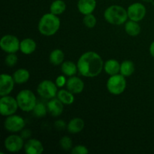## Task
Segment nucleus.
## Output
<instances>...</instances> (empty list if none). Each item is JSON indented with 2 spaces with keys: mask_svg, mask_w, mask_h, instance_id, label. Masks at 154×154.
Returning a JSON list of instances; mask_svg holds the SVG:
<instances>
[{
  "mask_svg": "<svg viewBox=\"0 0 154 154\" xmlns=\"http://www.w3.org/2000/svg\"><path fill=\"white\" fill-rule=\"evenodd\" d=\"M103 60L94 51H87L78 59L77 66L78 72L85 78H96L104 69Z\"/></svg>",
  "mask_w": 154,
  "mask_h": 154,
  "instance_id": "1",
  "label": "nucleus"
},
{
  "mask_svg": "<svg viewBox=\"0 0 154 154\" xmlns=\"http://www.w3.org/2000/svg\"><path fill=\"white\" fill-rule=\"evenodd\" d=\"M60 19L57 15L52 13L45 14L40 18L38 24V32L44 36H53L60 28Z\"/></svg>",
  "mask_w": 154,
  "mask_h": 154,
  "instance_id": "2",
  "label": "nucleus"
},
{
  "mask_svg": "<svg viewBox=\"0 0 154 154\" xmlns=\"http://www.w3.org/2000/svg\"><path fill=\"white\" fill-rule=\"evenodd\" d=\"M105 20L111 25L120 26L125 24L127 21L128 17L127 10L120 5H111L105 9L104 12Z\"/></svg>",
  "mask_w": 154,
  "mask_h": 154,
  "instance_id": "3",
  "label": "nucleus"
},
{
  "mask_svg": "<svg viewBox=\"0 0 154 154\" xmlns=\"http://www.w3.org/2000/svg\"><path fill=\"white\" fill-rule=\"evenodd\" d=\"M16 99L20 109L25 112L32 111L37 104L35 95L29 90H23L20 91L17 95Z\"/></svg>",
  "mask_w": 154,
  "mask_h": 154,
  "instance_id": "4",
  "label": "nucleus"
},
{
  "mask_svg": "<svg viewBox=\"0 0 154 154\" xmlns=\"http://www.w3.org/2000/svg\"><path fill=\"white\" fill-rule=\"evenodd\" d=\"M108 91L114 96H119L125 91L126 88V77L121 74L111 75L106 83Z\"/></svg>",
  "mask_w": 154,
  "mask_h": 154,
  "instance_id": "5",
  "label": "nucleus"
},
{
  "mask_svg": "<svg viewBox=\"0 0 154 154\" xmlns=\"http://www.w3.org/2000/svg\"><path fill=\"white\" fill-rule=\"evenodd\" d=\"M57 88L55 82L51 80H44L38 85L37 93L43 99H51L57 96L58 93Z\"/></svg>",
  "mask_w": 154,
  "mask_h": 154,
  "instance_id": "6",
  "label": "nucleus"
},
{
  "mask_svg": "<svg viewBox=\"0 0 154 154\" xmlns=\"http://www.w3.org/2000/svg\"><path fill=\"white\" fill-rule=\"evenodd\" d=\"M18 103L15 98L10 96L9 95L1 96L0 99V114L3 117L14 114L17 111Z\"/></svg>",
  "mask_w": 154,
  "mask_h": 154,
  "instance_id": "7",
  "label": "nucleus"
},
{
  "mask_svg": "<svg viewBox=\"0 0 154 154\" xmlns=\"http://www.w3.org/2000/svg\"><path fill=\"white\" fill-rule=\"evenodd\" d=\"M26 126V122L21 116L12 114L6 117L4 121V128L8 132L16 133L20 132L24 129Z\"/></svg>",
  "mask_w": 154,
  "mask_h": 154,
  "instance_id": "8",
  "label": "nucleus"
},
{
  "mask_svg": "<svg viewBox=\"0 0 154 154\" xmlns=\"http://www.w3.org/2000/svg\"><path fill=\"white\" fill-rule=\"evenodd\" d=\"M20 42L14 35H5L0 40V48L7 54H16L20 50Z\"/></svg>",
  "mask_w": 154,
  "mask_h": 154,
  "instance_id": "9",
  "label": "nucleus"
},
{
  "mask_svg": "<svg viewBox=\"0 0 154 154\" xmlns=\"http://www.w3.org/2000/svg\"><path fill=\"white\" fill-rule=\"evenodd\" d=\"M21 135H11L5 139V148L10 153H17L24 147V141Z\"/></svg>",
  "mask_w": 154,
  "mask_h": 154,
  "instance_id": "10",
  "label": "nucleus"
},
{
  "mask_svg": "<svg viewBox=\"0 0 154 154\" xmlns=\"http://www.w3.org/2000/svg\"><path fill=\"white\" fill-rule=\"evenodd\" d=\"M127 13L129 20L135 22H139L145 17L147 9L145 6L141 3L135 2L131 4L128 7Z\"/></svg>",
  "mask_w": 154,
  "mask_h": 154,
  "instance_id": "11",
  "label": "nucleus"
},
{
  "mask_svg": "<svg viewBox=\"0 0 154 154\" xmlns=\"http://www.w3.org/2000/svg\"><path fill=\"white\" fill-rule=\"evenodd\" d=\"M14 80L13 76L8 74H2L0 76V96L10 94L14 87Z\"/></svg>",
  "mask_w": 154,
  "mask_h": 154,
  "instance_id": "12",
  "label": "nucleus"
},
{
  "mask_svg": "<svg viewBox=\"0 0 154 154\" xmlns=\"http://www.w3.org/2000/svg\"><path fill=\"white\" fill-rule=\"evenodd\" d=\"M24 150L27 154H41L44 152V145L39 140L30 138L24 144Z\"/></svg>",
  "mask_w": 154,
  "mask_h": 154,
  "instance_id": "13",
  "label": "nucleus"
},
{
  "mask_svg": "<svg viewBox=\"0 0 154 154\" xmlns=\"http://www.w3.org/2000/svg\"><path fill=\"white\" fill-rule=\"evenodd\" d=\"M66 88L73 94H80L84 91V83L80 78L76 76L69 77L66 83Z\"/></svg>",
  "mask_w": 154,
  "mask_h": 154,
  "instance_id": "14",
  "label": "nucleus"
},
{
  "mask_svg": "<svg viewBox=\"0 0 154 154\" xmlns=\"http://www.w3.org/2000/svg\"><path fill=\"white\" fill-rule=\"evenodd\" d=\"M47 107L50 114L55 117L61 115L64 110V104L58 98L56 97L50 99L47 104Z\"/></svg>",
  "mask_w": 154,
  "mask_h": 154,
  "instance_id": "15",
  "label": "nucleus"
},
{
  "mask_svg": "<svg viewBox=\"0 0 154 154\" xmlns=\"http://www.w3.org/2000/svg\"><path fill=\"white\" fill-rule=\"evenodd\" d=\"M77 6L83 15L93 14L96 8V0H78Z\"/></svg>",
  "mask_w": 154,
  "mask_h": 154,
  "instance_id": "16",
  "label": "nucleus"
},
{
  "mask_svg": "<svg viewBox=\"0 0 154 154\" xmlns=\"http://www.w3.org/2000/svg\"><path fill=\"white\" fill-rule=\"evenodd\" d=\"M37 45L34 39L31 38H26L20 42V51L25 55H30L35 51Z\"/></svg>",
  "mask_w": 154,
  "mask_h": 154,
  "instance_id": "17",
  "label": "nucleus"
},
{
  "mask_svg": "<svg viewBox=\"0 0 154 154\" xmlns=\"http://www.w3.org/2000/svg\"><path fill=\"white\" fill-rule=\"evenodd\" d=\"M85 122L82 118L75 117L72 119L67 124V130L71 134H78L84 129Z\"/></svg>",
  "mask_w": 154,
  "mask_h": 154,
  "instance_id": "18",
  "label": "nucleus"
},
{
  "mask_svg": "<svg viewBox=\"0 0 154 154\" xmlns=\"http://www.w3.org/2000/svg\"><path fill=\"white\" fill-rule=\"evenodd\" d=\"M104 70L110 76L117 75L120 73V63L114 59L107 60L104 64Z\"/></svg>",
  "mask_w": 154,
  "mask_h": 154,
  "instance_id": "19",
  "label": "nucleus"
},
{
  "mask_svg": "<svg viewBox=\"0 0 154 154\" xmlns=\"http://www.w3.org/2000/svg\"><path fill=\"white\" fill-rule=\"evenodd\" d=\"M13 78L15 84H26L30 78V73L27 69H19L15 71L13 74Z\"/></svg>",
  "mask_w": 154,
  "mask_h": 154,
  "instance_id": "20",
  "label": "nucleus"
},
{
  "mask_svg": "<svg viewBox=\"0 0 154 154\" xmlns=\"http://www.w3.org/2000/svg\"><path fill=\"white\" fill-rule=\"evenodd\" d=\"M124 29L126 34L132 37L138 36L141 33V26L138 24V22L131 20L125 23Z\"/></svg>",
  "mask_w": 154,
  "mask_h": 154,
  "instance_id": "21",
  "label": "nucleus"
},
{
  "mask_svg": "<svg viewBox=\"0 0 154 154\" xmlns=\"http://www.w3.org/2000/svg\"><path fill=\"white\" fill-rule=\"evenodd\" d=\"M61 71L63 74L66 76L72 77L76 75L78 69L77 64L72 61H65L61 65Z\"/></svg>",
  "mask_w": 154,
  "mask_h": 154,
  "instance_id": "22",
  "label": "nucleus"
},
{
  "mask_svg": "<svg viewBox=\"0 0 154 154\" xmlns=\"http://www.w3.org/2000/svg\"><path fill=\"white\" fill-rule=\"evenodd\" d=\"M57 98H58L64 105H70L75 102L74 94L69 90L61 89L60 90H59L57 95Z\"/></svg>",
  "mask_w": 154,
  "mask_h": 154,
  "instance_id": "23",
  "label": "nucleus"
},
{
  "mask_svg": "<svg viewBox=\"0 0 154 154\" xmlns=\"http://www.w3.org/2000/svg\"><path fill=\"white\" fill-rule=\"evenodd\" d=\"M65 54L60 49H55L52 51L49 56V61L53 66H60L64 62Z\"/></svg>",
  "mask_w": 154,
  "mask_h": 154,
  "instance_id": "24",
  "label": "nucleus"
},
{
  "mask_svg": "<svg viewBox=\"0 0 154 154\" xmlns=\"http://www.w3.org/2000/svg\"><path fill=\"white\" fill-rule=\"evenodd\" d=\"M66 10V4L63 0H54L50 6L51 13L56 15H60Z\"/></svg>",
  "mask_w": 154,
  "mask_h": 154,
  "instance_id": "25",
  "label": "nucleus"
},
{
  "mask_svg": "<svg viewBox=\"0 0 154 154\" xmlns=\"http://www.w3.org/2000/svg\"><path fill=\"white\" fill-rule=\"evenodd\" d=\"M135 72V65L131 60H124L120 64V73L124 77L131 76Z\"/></svg>",
  "mask_w": 154,
  "mask_h": 154,
  "instance_id": "26",
  "label": "nucleus"
},
{
  "mask_svg": "<svg viewBox=\"0 0 154 154\" xmlns=\"http://www.w3.org/2000/svg\"><path fill=\"white\" fill-rule=\"evenodd\" d=\"M83 23L87 28L93 29L96 26L97 23V20L93 14H89L84 15L83 18Z\"/></svg>",
  "mask_w": 154,
  "mask_h": 154,
  "instance_id": "27",
  "label": "nucleus"
},
{
  "mask_svg": "<svg viewBox=\"0 0 154 154\" xmlns=\"http://www.w3.org/2000/svg\"><path fill=\"white\" fill-rule=\"evenodd\" d=\"M48 107L45 106L43 103H37L33 109V114L37 117H45L48 112Z\"/></svg>",
  "mask_w": 154,
  "mask_h": 154,
  "instance_id": "28",
  "label": "nucleus"
},
{
  "mask_svg": "<svg viewBox=\"0 0 154 154\" xmlns=\"http://www.w3.org/2000/svg\"><path fill=\"white\" fill-rule=\"evenodd\" d=\"M60 145L63 150L69 151L72 149V145H73L72 139L69 136L62 137L60 140Z\"/></svg>",
  "mask_w": 154,
  "mask_h": 154,
  "instance_id": "29",
  "label": "nucleus"
},
{
  "mask_svg": "<svg viewBox=\"0 0 154 154\" xmlns=\"http://www.w3.org/2000/svg\"><path fill=\"white\" fill-rule=\"evenodd\" d=\"M18 62V57L16 54H8L5 58V63L8 67H14Z\"/></svg>",
  "mask_w": 154,
  "mask_h": 154,
  "instance_id": "30",
  "label": "nucleus"
},
{
  "mask_svg": "<svg viewBox=\"0 0 154 154\" xmlns=\"http://www.w3.org/2000/svg\"><path fill=\"white\" fill-rule=\"evenodd\" d=\"M71 153L72 154H87L89 153V150L86 146L79 144V145H76L75 147H72Z\"/></svg>",
  "mask_w": 154,
  "mask_h": 154,
  "instance_id": "31",
  "label": "nucleus"
},
{
  "mask_svg": "<svg viewBox=\"0 0 154 154\" xmlns=\"http://www.w3.org/2000/svg\"><path fill=\"white\" fill-rule=\"evenodd\" d=\"M66 83H67V80H66V75H60L56 78L55 84H57L58 88L63 87L65 85H66Z\"/></svg>",
  "mask_w": 154,
  "mask_h": 154,
  "instance_id": "32",
  "label": "nucleus"
},
{
  "mask_svg": "<svg viewBox=\"0 0 154 154\" xmlns=\"http://www.w3.org/2000/svg\"><path fill=\"white\" fill-rule=\"evenodd\" d=\"M54 126L58 130H63V129H64L66 127V124L63 120H58L54 123Z\"/></svg>",
  "mask_w": 154,
  "mask_h": 154,
  "instance_id": "33",
  "label": "nucleus"
},
{
  "mask_svg": "<svg viewBox=\"0 0 154 154\" xmlns=\"http://www.w3.org/2000/svg\"><path fill=\"white\" fill-rule=\"evenodd\" d=\"M20 135L23 139H26L31 136V131L29 129H23Z\"/></svg>",
  "mask_w": 154,
  "mask_h": 154,
  "instance_id": "34",
  "label": "nucleus"
},
{
  "mask_svg": "<svg viewBox=\"0 0 154 154\" xmlns=\"http://www.w3.org/2000/svg\"><path fill=\"white\" fill-rule=\"evenodd\" d=\"M149 51H150V55L154 58V41L150 44V48H149Z\"/></svg>",
  "mask_w": 154,
  "mask_h": 154,
  "instance_id": "35",
  "label": "nucleus"
}]
</instances>
